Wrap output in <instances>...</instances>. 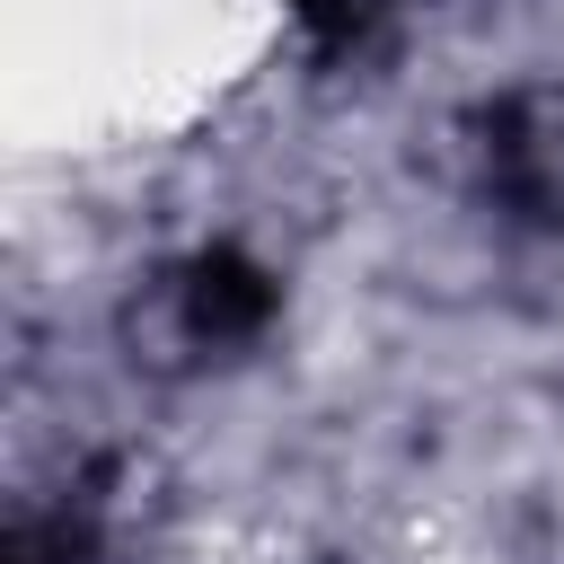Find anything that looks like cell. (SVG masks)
<instances>
[{
	"label": "cell",
	"instance_id": "1",
	"mask_svg": "<svg viewBox=\"0 0 564 564\" xmlns=\"http://www.w3.org/2000/svg\"><path fill=\"white\" fill-rule=\"evenodd\" d=\"M256 308H264V291H256L247 273H229V264H220V273H203V291H194V326H212V335H220V326H238V317H256Z\"/></svg>",
	"mask_w": 564,
	"mask_h": 564
}]
</instances>
